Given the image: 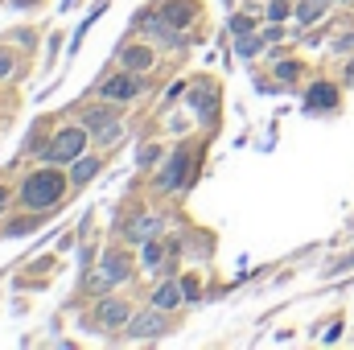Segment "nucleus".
<instances>
[{"label": "nucleus", "mask_w": 354, "mask_h": 350, "mask_svg": "<svg viewBox=\"0 0 354 350\" xmlns=\"http://www.w3.org/2000/svg\"><path fill=\"white\" fill-rule=\"evenodd\" d=\"M58 198H62V177H58L54 169L29 173L25 186H21V202H25L29 210H45V206H54Z\"/></svg>", "instance_id": "f257e3e1"}, {"label": "nucleus", "mask_w": 354, "mask_h": 350, "mask_svg": "<svg viewBox=\"0 0 354 350\" xmlns=\"http://www.w3.org/2000/svg\"><path fill=\"white\" fill-rule=\"evenodd\" d=\"M87 149V124L82 128H62L54 136V144L45 149V161H78Z\"/></svg>", "instance_id": "f03ea898"}, {"label": "nucleus", "mask_w": 354, "mask_h": 350, "mask_svg": "<svg viewBox=\"0 0 354 350\" xmlns=\"http://www.w3.org/2000/svg\"><path fill=\"white\" fill-rule=\"evenodd\" d=\"M140 87H144V83H140V74L132 70V74H115V78H107V83L99 87V95H103V99H120V103H124V99H136V95H140Z\"/></svg>", "instance_id": "7ed1b4c3"}, {"label": "nucleus", "mask_w": 354, "mask_h": 350, "mask_svg": "<svg viewBox=\"0 0 354 350\" xmlns=\"http://www.w3.org/2000/svg\"><path fill=\"white\" fill-rule=\"evenodd\" d=\"M124 276H128V260H124V256H103V268L91 276V289L103 293L107 285H120Z\"/></svg>", "instance_id": "20e7f679"}, {"label": "nucleus", "mask_w": 354, "mask_h": 350, "mask_svg": "<svg viewBox=\"0 0 354 350\" xmlns=\"http://www.w3.org/2000/svg\"><path fill=\"white\" fill-rule=\"evenodd\" d=\"M186 169H190V153H173L165 173H161V190H177L186 182Z\"/></svg>", "instance_id": "39448f33"}, {"label": "nucleus", "mask_w": 354, "mask_h": 350, "mask_svg": "<svg viewBox=\"0 0 354 350\" xmlns=\"http://www.w3.org/2000/svg\"><path fill=\"white\" fill-rule=\"evenodd\" d=\"M165 330V318L161 314H140V318H132V338H157Z\"/></svg>", "instance_id": "423d86ee"}, {"label": "nucleus", "mask_w": 354, "mask_h": 350, "mask_svg": "<svg viewBox=\"0 0 354 350\" xmlns=\"http://www.w3.org/2000/svg\"><path fill=\"white\" fill-rule=\"evenodd\" d=\"M338 103V87H330V83H318L313 91H309V99H305V107H313V111H326V107H334Z\"/></svg>", "instance_id": "0eeeda50"}, {"label": "nucleus", "mask_w": 354, "mask_h": 350, "mask_svg": "<svg viewBox=\"0 0 354 350\" xmlns=\"http://www.w3.org/2000/svg\"><path fill=\"white\" fill-rule=\"evenodd\" d=\"M120 62H124L128 70H144V66H153V50H144V45H128V50L120 54Z\"/></svg>", "instance_id": "6e6552de"}, {"label": "nucleus", "mask_w": 354, "mask_h": 350, "mask_svg": "<svg viewBox=\"0 0 354 350\" xmlns=\"http://www.w3.org/2000/svg\"><path fill=\"white\" fill-rule=\"evenodd\" d=\"M132 243H148L153 235H157V219H132L128 223V231H124Z\"/></svg>", "instance_id": "1a4fd4ad"}, {"label": "nucleus", "mask_w": 354, "mask_h": 350, "mask_svg": "<svg viewBox=\"0 0 354 350\" xmlns=\"http://www.w3.org/2000/svg\"><path fill=\"white\" fill-rule=\"evenodd\" d=\"M181 293H186V289H177V281H169V285H161V289L153 293V309H173V305L181 301Z\"/></svg>", "instance_id": "9d476101"}, {"label": "nucleus", "mask_w": 354, "mask_h": 350, "mask_svg": "<svg viewBox=\"0 0 354 350\" xmlns=\"http://www.w3.org/2000/svg\"><path fill=\"white\" fill-rule=\"evenodd\" d=\"M99 322L103 326H124L128 322V305L124 301H103L99 305Z\"/></svg>", "instance_id": "9b49d317"}, {"label": "nucleus", "mask_w": 354, "mask_h": 350, "mask_svg": "<svg viewBox=\"0 0 354 350\" xmlns=\"http://www.w3.org/2000/svg\"><path fill=\"white\" fill-rule=\"evenodd\" d=\"M194 12H198L194 4H177V0H169V4H165V21H169V25H190V21H194Z\"/></svg>", "instance_id": "f8f14e48"}, {"label": "nucleus", "mask_w": 354, "mask_h": 350, "mask_svg": "<svg viewBox=\"0 0 354 350\" xmlns=\"http://www.w3.org/2000/svg\"><path fill=\"white\" fill-rule=\"evenodd\" d=\"M99 165H103L99 157H78V165H74V173H70V177H74V186H82V182H91V177L99 173Z\"/></svg>", "instance_id": "ddd939ff"}, {"label": "nucleus", "mask_w": 354, "mask_h": 350, "mask_svg": "<svg viewBox=\"0 0 354 350\" xmlns=\"http://www.w3.org/2000/svg\"><path fill=\"white\" fill-rule=\"evenodd\" d=\"M326 4H330V0H301V4H297V17L309 25V21H318V17L326 12Z\"/></svg>", "instance_id": "4468645a"}, {"label": "nucleus", "mask_w": 354, "mask_h": 350, "mask_svg": "<svg viewBox=\"0 0 354 350\" xmlns=\"http://www.w3.org/2000/svg\"><path fill=\"white\" fill-rule=\"evenodd\" d=\"M82 124H87V128H103V124H111V116H107L103 107H95V111H87V116H82Z\"/></svg>", "instance_id": "2eb2a0df"}, {"label": "nucleus", "mask_w": 354, "mask_h": 350, "mask_svg": "<svg viewBox=\"0 0 354 350\" xmlns=\"http://www.w3.org/2000/svg\"><path fill=\"white\" fill-rule=\"evenodd\" d=\"M157 264H161V243L148 239V243H144V268H157Z\"/></svg>", "instance_id": "dca6fc26"}, {"label": "nucleus", "mask_w": 354, "mask_h": 350, "mask_svg": "<svg viewBox=\"0 0 354 350\" xmlns=\"http://www.w3.org/2000/svg\"><path fill=\"white\" fill-rule=\"evenodd\" d=\"M256 50H260V37H247V33H243V37H239V54H243V58H252Z\"/></svg>", "instance_id": "f3484780"}, {"label": "nucleus", "mask_w": 354, "mask_h": 350, "mask_svg": "<svg viewBox=\"0 0 354 350\" xmlns=\"http://www.w3.org/2000/svg\"><path fill=\"white\" fill-rule=\"evenodd\" d=\"M276 78H280V83H293V78H297V62H280V66H276Z\"/></svg>", "instance_id": "a211bd4d"}, {"label": "nucleus", "mask_w": 354, "mask_h": 350, "mask_svg": "<svg viewBox=\"0 0 354 350\" xmlns=\"http://www.w3.org/2000/svg\"><path fill=\"white\" fill-rule=\"evenodd\" d=\"M120 132H124V128H120V124H115V120H111V124H103V128H99V132H95V136H99V140H103V144H107V140H115V136H120Z\"/></svg>", "instance_id": "6ab92c4d"}, {"label": "nucleus", "mask_w": 354, "mask_h": 350, "mask_svg": "<svg viewBox=\"0 0 354 350\" xmlns=\"http://www.w3.org/2000/svg\"><path fill=\"white\" fill-rule=\"evenodd\" d=\"M268 17H272V21H285V17H289V4H285V0H272V4H268Z\"/></svg>", "instance_id": "aec40b11"}, {"label": "nucleus", "mask_w": 354, "mask_h": 350, "mask_svg": "<svg viewBox=\"0 0 354 350\" xmlns=\"http://www.w3.org/2000/svg\"><path fill=\"white\" fill-rule=\"evenodd\" d=\"M194 107H198V111L206 116V111H210V95H206V91H198V99H194Z\"/></svg>", "instance_id": "412c9836"}, {"label": "nucleus", "mask_w": 354, "mask_h": 350, "mask_svg": "<svg viewBox=\"0 0 354 350\" xmlns=\"http://www.w3.org/2000/svg\"><path fill=\"white\" fill-rule=\"evenodd\" d=\"M153 161H157V149H153V144H148V149H140V165H153Z\"/></svg>", "instance_id": "4be33fe9"}, {"label": "nucleus", "mask_w": 354, "mask_h": 350, "mask_svg": "<svg viewBox=\"0 0 354 350\" xmlns=\"http://www.w3.org/2000/svg\"><path fill=\"white\" fill-rule=\"evenodd\" d=\"M12 74V58L8 54H0V78H8Z\"/></svg>", "instance_id": "5701e85b"}, {"label": "nucleus", "mask_w": 354, "mask_h": 350, "mask_svg": "<svg viewBox=\"0 0 354 350\" xmlns=\"http://www.w3.org/2000/svg\"><path fill=\"white\" fill-rule=\"evenodd\" d=\"M4 206H8V190H0V210H4Z\"/></svg>", "instance_id": "b1692460"}]
</instances>
